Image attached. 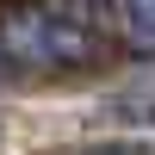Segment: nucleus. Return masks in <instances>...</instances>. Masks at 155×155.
I'll return each instance as SVG.
<instances>
[{"label": "nucleus", "mask_w": 155, "mask_h": 155, "mask_svg": "<svg viewBox=\"0 0 155 155\" xmlns=\"http://www.w3.org/2000/svg\"><path fill=\"white\" fill-rule=\"evenodd\" d=\"M93 31L68 6H25L0 31V68H87Z\"/></svg>", "instance_id": "obj_1"}, {"label": "nucleus", "mask_w": 155, "mask_h": 155, "mask_svg": "<svg viewBox=\"0 0 155 155\" xmlns=\"http://www.w3.org/2000/svg\"><path fill=\"white\" fill-rule=\"evenodd\" d=\"M118 6V31L137 50H155V0H112Z\"/></svg>", "instance_id": "obj_2"}]
</instances>
